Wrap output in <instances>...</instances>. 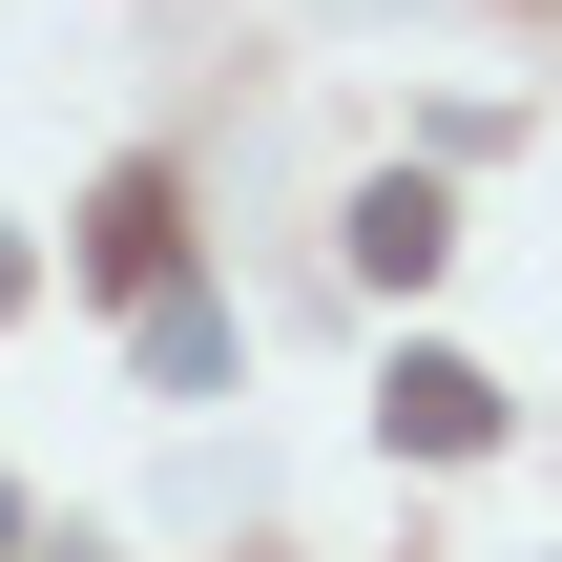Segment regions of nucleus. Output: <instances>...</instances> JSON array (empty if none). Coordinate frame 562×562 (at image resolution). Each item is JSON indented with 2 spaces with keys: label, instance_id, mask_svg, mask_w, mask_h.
<instances>
[{
  "label": "nucleus",
  "instance_id": "1",
  "mask_svg": "<svg viewBox=\"0 0 562 562\" xmlns=\"http://www.w3.org/2000/svg\"><path fill=\"white\" fill-rule=\"evenodd\" d=\"M167 250H188V188H167V167H104V209H83V271H104V292H167Z\"/></svg>",
  "mask_w": 562,
  "mask_h": 562
},
{
  "label": "nucleus",
  "instance_id": "2",
  "mask_svg": "<svg viewBox=\"0 0 562 562\" xmlns=\"http://www.w3.org/2000/svg\"><path fill=\"white\" fill-rule=\"evenodd\" d=\"M375 417H396L417 459H480V438H501V375H480V355H396V396H375Z\"/></svg>",
  "mask_w": 562,
  "mask_h": 562
},
{
  "label": "nucleus",
  "instance_id": "3",
  "mask_svg": "<svg viewBox=\"0 0 562 562\" xmlns=\"http://www.w3.org/2000/svg\"><path fill=\"white\" fill-rule=\"evenodd\" d=\"M438 250H459V209H438L417 167H396V188H355V271H375V292H417Z\"/></svg>",
  "mask_w": 562,
  "mask_h": 562
},
{
  "label": "nucleus",
  "instance_id": "4",
  "mask_svg": "<svg viewBox=\"0 0 562 562\" xmlns=\"http://www.w3.org/2000/svg\"><path fill=\"white\" fill-rule=\"evenodd\" d=\"M146 375L209 396V375H229V292H146Z\"/></svg>",
  "mask_w": 562,
  "mask_h": 562
}]
</instances>
